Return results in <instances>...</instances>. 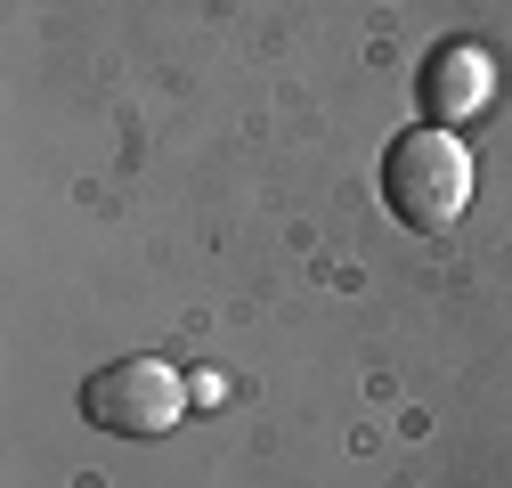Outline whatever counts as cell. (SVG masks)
<instances>
[{"mask_svg":"<svg viewBox=\"0 0 512 488\" xmlns=\"http://www.w3.org/2000/svg\"><path fill=\"white\" fill-rule=\"evenodd\" d=\"M423 114L431 122H456V114H480L488 106V90H496V66H488V49H472V41H456V49H439L431 66H423Z\"/></svg>","mask_w":512,"mask_h":488,"instance_id":"3957f363","label":"cell"},{"mask_svg":"<svg viewBox=\"0 0 512 488\" xmlns=\"http://www.w3.org/2000/svg\"><path fill=\"white\" fill-rule=\"evenodd\" d=\"M82 415L114 440H163L187 415V375L171 358H114L82 383Z\"/></svg>","mask_w":512,"mask_h":488,"instance_id":"7a4b0ae2","label":"cell"},{"mask_svg":"<svg viewBox=\"0 0 512 488\" xmlns=\"http://www.w3.org/2000/svg\"><path fill=\"white\" fill-rule=\"evenodd\" d=\"M382 204H391V220L415 228V236L456 228L464 204H472V155H464V139L447 131V122H415V131H399L391 147H382Z\"/></svg>","mask_w":512,"mask_h":488,"instance_id":"6da1fadb","label":"cell"}]
</instances>
